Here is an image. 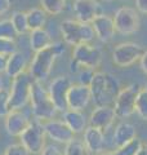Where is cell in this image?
<instances>
[{
    "instance_id": "1",
    "label": "cell",
    "mask_w": 147,
    "mask_h": 155,
    "mask_svg": "<svg viewBox=\"0 0 147 155\" xmlns=\"http://www.w3.org/2000/svg\"><path fill=\"white\" fill-rule=\"evenodd\" d=\"M92 101L96 106H112L121 89L119 79L110 72H94L89 85Z\"/></svg>"
},
{
    "instance_id": "43",
    "label": "cell",
    "mask_w": 147,
    "mask_h": 155,
    "mask_svg": "<svg viewBox=\"0 0 147 155\" xmlns=\"http://www.w3.org/2000/svg\"><path fill=\"white\" fill-rule=\"evenodd\" d=\"M145 89H146V91H147V84H146V87H145Z\"/></svg>"
},
{
    "instance_id": "16",
    "label": "cell",
    "mask_w": 147,
    "mask_h": 155,
    "mask_svg": "<svg viewBox=\"0 0 147 155\" xmlns=\"http://www.w3.org/2000/svg\"><path fill=\"white\" fill-rule=\"evenodd\" d=\"M30 123H31V120L28 119V116L22 110H12L5 116L4 127H5V130L9 136H12V137H19L27 129Z\"/></svg>"
},
{
    "instance_id": "30",
    "label": "cell",
    "mask_w": 147,
    "mask_h": 155,
    "mask_svg": "<svg viewBox=\"0 0 147 155\" xmlns=\"http://www.w3.org/2000/svg\"><path fill=\"white\" fill-rule=\"evenodd\" d=\"M11 111L12 107H11V100H9V91L3 88L0 91V118H5Z\"/></svg>"
},
{
    "instance_id": "17",
    "label": "cell",
    "mask_w": 147,
    "mask_h": 155,
    "mask_svg": "<svg viewBox=\"0 0 147 155\" xmlns=\"http://www.w3.org/2000/svg\"><path fill=\"white\" fill-rule=\"evenodd\" d=\"M90 25L93 27V30H94L96 38L100 41L109 43L114 39L116 30H115L114 18H111L110 16L102 13L97 18H94V21H93Z\"/></svg>"
},
{
    "instance_id": "11",
    "label": "cell",
    "mask_w": 147,
    "mask_h": 155,
    "mask_svg": "<svg viewBox=\"0 0 147 155\" xmlns=\"http://www.w3.org/2000/svg\"><path fill=\"white\" fill-rule=\"evenodd\" d=\"M72 85L71 79L67 75H60L54 78L48 85V92L51 96L53 105L56 106L57 111L65 113L67 107V93Z\"/></svg>"
},
{
    "instance_id": "40",
    "label": "cell",
    "mask_w": 147,
    "mask_h": 155,
    "mask_svg": "<svg viewBox=\"0 0 147 155\" xmlns=\"http://www.w3.org/2000/svg\"><path fill=\"white\" fill-rule=\"evenodd\" d=\"M100 155H117V153H116V150H115V151H103Z\"/></svg>"
},
{
    "instance_id": "4",
    "label": "cell",
    "mask_w": 147,
    "mask_h": 155,
    "mask_svg": "<svg viewBox=\"0 0 147 155\" xmlns=\"http://www.w3.org/2000/svg\"><path fill=\"white\" fill-rule=\"evenodd\" d=\"M102 62V51L96 45L89 43L76 45L72 51V57L70 61V71L77 74L83 69L94 70Z\"/></svg>"
},
{
    "instance_id": "34",
    "label": "cell",
    "mask_w": 147,
    "mask_h": 155,
    "mask_svg": "<svg viewBox=\"0 0 147 155\" xmlns=\"http://www.w3.org/2000/svg\"><path fill=\"white\" fill-rule=\"evenodd\" d=\"M40 155H65V153H63V150L58 147L57 145L49 143V145H45V147L43 149Z\"/></svg>"
},
{
    "instance_id": "14",
    "label": "cell",
    "mask_w": 147,
    "mask_h": 155,
    "mask_svg": "<svg viewBox=\"0 0 147 155\" xmlns=\"http://www.w3.org/2000/svg\"><path fill=\"white\" fill-rule=\"evenodd\" d=\"M115 118L116 114L112 106H96L88 119V123L90 127L101 129L102 132H107L114 124Z\"/></svg>"
},
{
    "instance_id": "19",
    "label": "cell",
    "mask_w": 147,
    "mask_h": 155,
    "mask_svg": "<svg viewBox=\"0 0 147 155\" xmlns=\"http://www.w3.org/2000/svg\"><path fill=\"white\" fill-rule=\"evenodd\" d=\"M137 138V129L133 124L122 122L119 123L114 129V134H112V143L115 145L116 149L122 147L128 142L133 141Z\"/></svg>"
},
{
    "instance_id": "15",
    "label": "cell",
    "mask_w": 147,
    "mask_h": 155,
    "mask_svg": "<svg viewBox=\"0 0 147 155\" xmlns=\"http://www.w3.org/2000/svg\"><path fill=\"white\" fill-rule=\"evenodd\" d=\"M92 101V94L89 87L83 84H74L71 85L67 93V107L70 110L83 111L89 102Z\"/></svg>"
},
{
    "instance_id": "5",
    "label": "cell",
    "mask_w": 147,
    "mask_h": 155,
    "mask_svg": "<svg viewBox=\"0 0 147 155\" xmlns=\"http://www.w3.org/2000/svg\"><path fill=\"white\" fill-rule=\"evenodd\" d=\"M60 31L66 44L72 47L90 43L96 38L90 23H83L77 19H65L60 26Z\"/></svg>"
},
{
    "instance_id": "23",
    "label": "cell",
    "mask_w": 147,
    "mask_h": 155,
    "mask_svg": "<svg viewBox=\"0 0 147 155\" xmlns=\"http://www.w3.org/2000/svg\"><path fill=\"white\" fill-rule=\"evenodd\" d=\"M27 16V23L30 31L39 30V28H44L47 23V13L43 11L41 8H32L28 12H26Z\"/></svg>"
},
{
    "instance_id": "33",
    "label": "cell",
    "mask_w": 147,
    "mask_h": 155,
    "mask_svg": "<svg viewBox=\"0 0 147 155\" xmlns=\"http://www.w3.org/2000/svg\"><path fill=\"white\" fill-rule=\"evenodd\" d=\"M94 72L96 71L92 69H83L79 72V84L89 87L93 80V76H94Z\"/></svg>"
},
{
    "instance_id": "44",
    "label": "cell",
    "mask_w": 147,
    "mask_h": 155,
    "mask_svg": "<svg viewBox=\"0 0 147 155\" xmlns=\"http://www.w3.org/2000/svg\"><path fill=\"white\" fill-rule=\"evenodd\" d=\"M122 2H126V0H122Z\"/></svg>"
},
{
    "instance_id": "32",
    "label": "cell",
    "mask_w": 147,
    "mask_h": 155,
    "mask_svg": "<svg viewBox=\"0 0 147 155\" xmlns=\"http://www.w3.org/2000/svg\"><path fill=\"white\" fill-rule=\"evenodd\" d=\"M3 155H30V153L26 150V147L22 143H13L9 145L5 149Z\"/></svg>"
},
{
    "instance_id": "12",
    "label": "cell",
    "mask_w": 147,
    "mask_h": 155,
    "mask_svg": "<svg viewBox=\"0 0 147 155\" xmlns=\"http://www.w3.org/2000/svg\"><path fill=\"white\" fill-rule=\"evenodd\" d=\"M44 129H45L47 137L58 143L67 145L75 138V133L63 120L60 119H51L44 122Z\"/></svg>"
},
{
    "instance_id": "7",
    "label": "cell",
    "mask_w": 147,
    "mask_h": 155,
    "mask_svg": "<svg viewBox=\"0 0 147 155\" xmlns=\"http://www.w3.org/2000/svg\"><path fill=\"white\" fill-rule=\"evenodd\" d=\"M141 89H142V87L137 83L129 84L128 87L120 89L119 94H117L115 100V104L112 106L115 110L116 118L125 119L136 113L137 97H138Z\"/></svg>"
},
{
    "instance_id": "21",
    "label": "cell",
    "mask_w": 147,
    "mask_h": 155,
    "mask_svg": "<svg viewBox=\"0 0 147 155\" xmlns=\"http://www.w3.org/2000/svg\"><path fill=\"white\" fill-rule=\"evenodd\" d=\"M27 70V60L26 56L22 52H16L8 57V62H7V69H5V74L14 79L18 75L26 72Z\"/></svg>"
},
{
    "instance_id": "26",
    "label": "cell",
    "mask_w": 147,
    "mask_h": 155,
    "mask_svg": "<svg viewBox=\"0 0 147 155\" xmlns=\"http://www.w3.org/2000/svg\"><path fill=\"white\" fill-rule=\"evenodd\" d=\"M65 155H90V151L83 142V140L74 138L71 142L65 145V150H63Z\"/></svg>"
},
{
    "instance_id": "9",
    "label": "cell",
    "mask_w": 147,
    "mask_h": 155,
    "mask_svg": "<svg viewBox=\"0 0 147 155\" xmlns=\"http://www.w3.org/2000/svg\"><path fill=\"white\" fill-rule=\"evenodd\" d=\"M115 30L121 35H132L139 30L141 18L138 12L129 7H121L117 9L114 17Z\"/></svg>"
},
{
    "instance_id": "22",
    "label": "cell",
    "mask_w": 147,
    "mask_h": 155,
    "mask_svg": "<svg viewBox=\"0 0 147 155\" xmlns=\"http://www.w3.org/2000/svg\"><path fill=\"white\" fill-rule=\"evenodd\" d=\"M53 44L52 36L45 28H39L30 32V48L34 52H40Z\"/></svg>"
},
{
    "instance_id": "8",
    "label": "cell",
    "mask_w": 147,
    "mask_h": 155,
    "mask_svg": "<svg viewBox=\"0 0 147 155\" xmlns=\"http://www.w3.org/2000/svg\"><path fill=\"white\" fill-rule=\"evenodd\" d=\"M19 140L26 150L30 154H40L43 151V149L45 147V129H44V122H40L38 119L31 120L30 125L27 127V129L19 136Z\"/></svg>"
},
{
    "instance_id": "27",
    "label": "cell",
    "mask_w": 147,
    "mask_h": 155,
    "mask_svg": "<svg viewBox=\"0 0 147 155\" xmlns=\"http://www.w3.org/2000/svg\"><path fill=\"white\" fill-rule=\"evenodd\" d=\"M136 113L138 116L147 122V91L142 88L138 97H137V104H136Z\"/></svg>"
},
{
    "instance_id": "28",
    "label": "cell",
    "mask_w": 147,
    "mask_h": 155,
    "mask_svg": "<svg viewBox=\"0 0 147 155\" xmlns=\"http://www.w3.org/2000/svg\"><path fill=\"white\" fill-rule=\"evenodd\" d=\"M142 145H143V142H142L139 138H134L133 141L128 142L122 147L116 149V153H117V155H137L141 150Z\"/></svg>"
},
{
    "instance_id": "39",
    "label": "cell",
    "mask_w": 147,
    "mask_h": 155,
    "mask_svg": "<svg viewBox=\"0 0 147 155\" xmlns=\"http://www.w3.org/2000/svg\"><path fill=\"white\" fill-rule=\"evenodd\" d=\"M137 155H147V143L142 145V147H141V150L138 151V154H137Z\"/></svg>"
},
{
    "instance_id": "13",
    "label": "cell",
    "mask_w": 147,
    "mask_h": 155,
    "mask_svg": "<svg viewBox=\"0 0 147 155\" xmlns=\"http://www.w3.org/2000/svg\"><path fill=\"white\" fill-rule=\"evenodd\" d=\"M72 11L77 21L83 23H92L100 14H102L101 4L97 0H75L72 4Z\"/></svg>"
},
{
    "instance_id": "29",
    "label": "cell",
    "mask_w": 147,
    "mask_h": 155,
    "mask_svg": "<svg viewBox=\"0 0 147 155\" xmlns=\"http://www.w3.org/2000/svg\"><path fill=\"white\" fill-rule=\"evenodd\" d=\"M17 36L18 35H17L16 30H14L11 19H2V21H0V38L14 40Z\"/></svg>"
},
{
    "instance_id": "3",
    "label": "cell",
    "mask_w": 147,
    "mask_h": 155,
    "mask_svg": "<svg viewBox=\"0 0 147 155\" xmlns=\"http://www.w3.org/2000/svg\"><path fill=\"white\" fill-rule=\"evenodd\" d=\"M30 105L34 118L40 122H47V120L53 119L57 113L56 106L53 105L51 96H49L48 88L43 87L40 81H34L32 84Z\"/></svg>"
},
{
    "instance_id": "25",
    "label": "cell",
    "mask_w": 147,
    "mask_h": 155,
    "mask_svg": "<svg viewBox=\"0 0 147 155\" xmlns=\"http://www.w3.org/2000/svg\"><path fill=\"white\" fill-rule=\"evenodd\" d=\"M40 5L47 14L58 16L66 9V0H40Z\"/></svg>"
},
{
    "instance_id": "35",
    "label": "cell",
    "mask_w": 147,
    "mask_h": 155,
    "mask_svg": "<svg viewBox=\"0 0 147 155\" xmlns=\"http://www.w3.org/2000/svg\"><path fill=\"white\" fill-rule=\"evenodd\" d=\"M12 5V0H0V16L5 14Z\"/></svg>"
},
{
    "instance_id": "31",
    "label": "cell",
    "mask_w": 147,
    "mask_h": 155,
    "mask_svg": "<svg viewBox=\"0 0 147 155\" xmlns=\"http://www.w3.org/2000/svg\"><path fill=\"white\" fill-rule=\"evenodd\" d=\"M17 52V44L12 39H3L0 38V56H7L9 57L11 54Z\"/></svg>"
},
{
    "instance_id": "2",
    "label": "cell",
    "mask_w": 147,
    "mask_h": 155,
    "mask_svg": "<svg viewBox=\"0 0 147 155\" xmlns=\"http://www.w3.org/2000/svg\"><path fill=\"white\" fill-rule=\"evenodd\" d=\"M63 53H65V45L60 41L53 43L52 45L40 52H36L31 60L30 67H28V72L32 76V79L35 81H40V83L47 80L52 72L54 62Z\"/></svg>"
},
{
    "instance_id": "10",
    "label": "cell",
    "mask_w": 147,
    "mask_h": 155,
    "mask_svg": "<svg viewBox=\"0 0 147 155\" xmlns=\"http://www.w3.org/2000/svg\"><path fill=\"white\" fill-rule=\"evenodd\" d=\"M145 49L137 43H120L115 47L114 52H112V61L119 67H128L136 64L137 61H139Z\"/></svg>"
},
{
    "instance_id": "36",
    "label": "cell",
    "mask_w": 147,
    "mask_h": 155,
    "mask_svg": "<svg viewBox=\"0 0 147 155\" xmlns=\"http://www.w3.org/2000/svg\"><path fill=\"white\" fill-rule=\"evenodd\" d=\"M136 5L141 13L147 14V0H136Z\"/></svg>"
},
{
    "instance_id": "41",
    "label": "cell",
    "mask_w": 147,
    "mask_h": 155,
    "mask_svg": "<svg viewBox=\"0 0 147 155\" xmlns=\"http://www.w3.org/2000/svg\"><path fill=\"white\" fill-rule=\"evenodd\" d=\"M4 88V81H3V78H2V74H0V91Z\"/></svg>"
},
{
    "instance_id": "42",
    "label": "cell",
    "mask_w": 147,
    "mask_h": 155,
    "mask_svg": "<svg viewBox=\"0 0 147 155\" xmlns=\"http://www.w3.org/2000/svg\"><path fill=\"white\" fill-rule=\"evenodd\" d=\"M105 2H114V0H105Z\"/></svg>"
},
{
    "instance_id": "18",
    "label": "cell",
    "mask_w": 147,
    "mask_h": 155,
    "mask_svg": "<svg viewBox=\"0 0 147 155\" xmlns=\"http://www.w3.org/2000/svg\"><path fill=\"white\" fill-rule=\"evenodd\" d=\"M83 142L85 143V146L90 151V154H102L106 147V137L105 132H102L101 129L94 128L88 125L87 129L84 130V138Z\"/></svg>"
},
{
    "instance_id": "24",
    "label": "cell",
    "mask_w": 147,
    "mask_h": 155,
    "mask_svg": "<svg viewBox=\"0 0 147 155\" xmlns=\"http://www.w3.org/2000/svg\"><path fill=\"white\" fill-rule=\"evenodd\" d=\"M11 22L17 32V35H23V34H26L30 30V28H28V23H27L26 12H22V11L13 12L12 17H11Z\"/></svg>"
},
{
    "instance_id": "37",
    "label": "cell",
    "mask_w": 147,
    "mask_h": 155,
    "mask_svg": "<svg viewBox=\"0 0 147 155\" xmlns=\"http://www.w3.org/2000/svg\"><path fill=\"white\" fill-rule=\"evenodd\" d=\"M139 66H141L142 71H143L145 74L147 75V51H145V53H143V54H142V57H141V60H139Z\"/></svg>"
},
{
    "instance_id": "20",
    "label": "cell",
    "mask_w": 147,
    "mask_h": 155,
    "mask_svg": "<svg viewBox=\"0 0 147 155\" xmlns=\"http://www.w3.org/2000/svg\"><path fill=\"white\" fill-rule=\"evenodd\" d=\"M63 122H65L74 133H84V130L89 125L88 119L83 111L77 110H66L63 113Z\"/></svg>"
},
{
    "instance_id": "38",
    "label": "cell",
    "mask_w": 147,
    "mask_h": 155,
    "mask_svg": "<svg viewBox=\"0 0 147 155\" xmlns=\"http://www.w3.org/2000/svg\"><path fill=\"white\" fill-rule=\"evenodd\" d=\"M7 62H8V57L7 56H0V74H2V72H5Z\"/></svg>"
},
{
    "instance_id": "6",
    "label": "cell",
    "mask_w": 147,
    "mask_h": 155,
    "mask_svg": "<svg viewBox=\"0 0 147 155\" xmlns=\"http://www.w3.org/2000/svg\"><path fill=\"white\" fill-rule=\"evenodd\" d=\"M34 81L35 80L32 79L28 71L13 79L11 89H9V100H11L12 110H22L30 102Z\"/></svg>"
}]
</instances>
